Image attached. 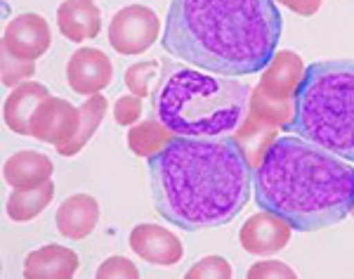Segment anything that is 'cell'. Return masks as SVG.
<instances>
[{
	"label": "cell",
	"mask_w": 354,
	"mask_h": 279,
	"mask_svg": "<svg viewBox=\"0 0 354 279\" xmlns=\"http://www.w3.org/2000/svg\"><path fill=\"white\" fill-rule=\"evenodd\" d=\"M153 208L187 232L232 223L253 192V166L236 138L175 135L149 156Z\"/></svg>",
	"instance_id": "cell-1"
},
{
	"label": "cell",
	"mask_w": 354,
	"mask_h": 279,
	"mask_svg": "<svg viewBox=\"0 0 354 279\" xmlns=\"http://www.w3.org/2000/svg\"><path fill=\"white\" fill-rule=\"evenodd\" d=\"M277 0H170L161 45L170 57L218 76H253L277 55Z\"/></svg>",
	"instance_id": "cell-2"
},
{
	"label": "cell",
	"mask_w": 354,
	"mask_h": 279,
	"mask_svg": "<svg viewBox=\"0 0 354 279\" xmlns=\"http://www.w3.org/2000/svg\"><path fill=\"white\" fill-rule=\"evenodd\" d=\"M255 201L298 232L345 220L354 208V166L312 142L277 138L253 170Z\"/></svg>",
	"instance_id": "cell-3"
},
{
	"label": "cell",
	"mask_w": 354,
	"mask_h": 279,
	"mask_svg": "<svg viewBox=\"0 0 354 279\" xmlns=\"http://www.w3.org/2000/svg\"><path fill=\"white\" fill-rule=\"evenodd\" d=\"M248 85L189 66H170L151 95L153 116L180 138H220L245 118Z\"/></svg>",
	"instance_id": "cell-4"
},
{
	"label": "cell",
	"mask_w": 354,
	"mask_h": 279,
	"mask_svg": "<svg viewBox=\"0 0 354 279\" xmlns=\"http://www.w3.org/2000/svg\"><path fill=\"white\" fill-rule=\"evenodd\" d=\"M283 130L354 163V60L305 66Z\"/></svg>",
	"instance_id": "cell-5"
},
{
	"label": "cell",
	"mask_w": 354,
	"mask_h": 279,
	"mask_svg": "<svg viewBox=\"0 0 354 279\" xmlns=\"http://www.w3.org/2000/svg\"><path fill=\"white\" fill-rule=\"evenodd\" d=\"M161 19L147 5H125L109 21V43L118 55H142L156 43Z\"/></svg>",
	"instance_id": "cell-6"
},
{
	"label": "cell",
	"mask_w": 354,
	"mask_h": 279,
	"mask_svg": "<svg viewBox=\"0 0 354 279\" xmlns=\"http://www.w3.org/2000/svg\"><path fill=\"white\" fill-rule=\"evenodd\" d=\"M81 126V109L62 98H45L31 116V138L55 145L57 150L71 142Z\"/></svg>",
	"instance_id": "cell-7"
},
{
	"label": "cell",
	"mask_w": 354,
	"mask_h": 279,
	"mask_svg": "<svg viewBox=\"0 0 354 279\" xmlns=\"http://www.w3.org/2000/svg\"><path fill=\"white\" fill-rule=\"evenodd\" d=\"M50 43H53V33L48 21L36 12L15 17L3 31V50L24 62H36L38 57H43Z\"/></svg>",
	"instance_id": "cell-8"
},
{
	"label": "cell",
	"mask_w": 354,
	"mask_h": 279,
	"mask_svg": "<svg viewBox=\"0 0 354 279\" xmlns=\"http://www.w3.org/2000/svg\"><path fill=\"white\" fill-rule=\"evenodd\" d=\"M113 81V66L102 50L81 48L71 55L66 64V83L76 95H97Z\"/></svg>",
	"instance_id": "cell-9"
},
{
	"label": "cell",
	"mask_w": 354,
	"mask_h": 279,
	"mask_svg": "<svg viewBox=\"0 0 354 279\" xmlns=\"http://www.w3.org/2000/svg\"><path fill=\"white\" fill-rule=\"evenodd\" d=\"M290 230L293 227L283 218L270 213V210H260L243 223L241 232H239V242H241L245 253L270 255L288 246Z\"/></svg>",
	"instance_id": "cell-10"
},
{
	"label": "cell",
	"mask_w": 354,
	"mask_h": 279,
	"mask_svg": "<svg viewBox=\"0 0 354 279\" xmlns=\"http://www.w3.org/2000/svg\"><path fill=\"white\" fill-rule=\"evenodd\" d=\"M130 249L140 255L142 260L151 265H177L185 255V249H182L180 237L173 235L170 230L151 223H142L133 227L128 237Z\"/></svg>",
	"instance_id": "cell-11"
},
{
	"label": "cell",
	"mask_w": 354,
	"mask_h": 279,
	"mask_svg": "<svg viewBox=\"0 0 354 279\" xmlns=\"http://www.w3.org/2000/svg\"><path fill=\"white\" fill-rule=\"evenodd\" d=\"M302 73H305L302 57L295 55L293 50H279L270 64L265 66L260 83L255 88L274 102H293Z\"/></svg>",
	"instance_id": "cell-12"
},
{
	"label": "cell",
	"mask_w": 354,
	"mask_h": 279,
	"mask_svg": "<svg viewBox=\"0 0 354 279\" xmlns=\"http://www.w3.org/2000/svg\"><path fill=\"white\" fill-rule=\"evenodd\" d=\"M57 26L71 43L93 41L102 31V12L93 0H64L57 8Z\"/></svg>",
	"instance_id": "cell-13"
},
{
	"label": "cell",
	"mask_w": 354,
	"mask_h": 279,
	"mask_svg": "<svg viewBox=\"0 0 354 279\" xmlns=\"http://www.w3.org/2000/svg\"><path fill=\"white\" fill-rule=\"evenodd\" d=\"M53 159L41 152L21 150L12 154L3 166V178L12 190H33L53 180Z\"/></svg>",
	"instance_id": "cell-14"
},
{
	"label": "cell",
	"mask_w": 354,
	"mask_h": 279,
	"mask_svg": "<svg viewBox=\"0 0 354 279\" xmlns=\"http://www.w3.org/2000/svg\"><path fill=\"white\" fill-rule=\"evenodd\" d=\"M100 220V204L90 195H71L59 204L55 215V225L62 237L85 239L93 235Z\"/></svg>",
	"instance_id": "cell-15"
},
{
	"label": "cell",
	"mask_w": 354,
	"mask_h": 279,
	"mask_svg": "<svg viewBox=\"0 0 354 279\" xmlns=\"http://www.w3.org/2000/svg\"><path fill=\"white\" fill-rule=\"evenodd\" d=\"M45 98H50L48 88L36 81H24L12 88L3 107L5 126L17 135H31V116Z\"/></svg>",
	"instance_id": "cell-16"
},
{
	"label": "cell",
	"mask_w": 354,
	"mask_h": 279,
	"mask_svg": "<svg viewBox=\"0 0 354 279\" xmlns=\"http://www.w3.org/2000/svg\"><path fill=\"white\" fill-rule=\"evenodd\" d=\"M78 270V255L68 246L48 244L31 251L24 260L26 279H68Z\"/></svg>",
	"instance_id": "cell-17"
},
{
	"label": "cell",
	"mask_w": 354,
	"mask_h": 279,
	"mask_svg": "<svg viewBox=\"0 0 354 279\" xmlns=\"http://www.w3.org/2000/svg\"><path fill=\"white\" fill-rule=\"evenodd\" d=\"M277 130L279 128L274 126V123L265 121V118L255 116V114H250V111L245 114L241 130L236 133V140H239V145H241L245 159H248L250 166H253V170L260 166L265 152L270 150V145L277 140Z\"/></svg>",
	"instance_id": "cell-18"
},
{
	"label": "cell",
	"mask_w": 354,
	"mask_h": 279,
	"mask_svg": "<svg viewBox=\"0 0 354 279\" xmlns=\"http://www.w3.org/2000/svg\"><path fill=\"white\" fill-rule=\"evenodd\" d=\"M55 197V182H45L41 187H33V190H15L8 197V210L10 220L15 223H28V220L38 218L45 208L50 206Z\"/></svg>",
	"instance_id": "cell-19"
},
{
	"label": "cell",
	"mask_w": 354,
	"mask_h": 279,
	"mask_svg": "<svg viewBox=\"0 0 354 279\" xmlns=\"http://www.w3.org/2000/svg\"><path fill=\"white\" fill-rule=\"evenodd\" d=\"M81 126H78V133L73 135L71 142H66L64 147H59L62 156H76L78 152L83 150L85 145H88V140L93 138L97 133V128H100V123L104 121V114H106V98L104 95H90L88 100L83 102L81 107Z\"/></svg>",
	"instance_id": "cell-20"
},
{
	"label": "cell",
	"mask_w": 354,
	"mask_h": 279,
	"mask_svg": "<svg viewBox=\"0 0 354 279\" xmlns=\"http://www.w3.org/2000/svg\"><path fill=\"white\" fill-rule=\"evenodd\" d=\"M173 138H175V133H170L156 116H151V118H147V121H140L130 128L128 147L133 150V154H137V156L149 159L153 154L161 152Z\"/></svg>",
	"instance_id": "cell-21"
},
{
	"label": "cell",
	"mask_w": 354,
	"mask_h": 279,
	"mask_svg": "<svg viewBox=\"0 0 354 279\" xmlns=\"http://www.w3.org/2000/svg\"><path fill=\"white\" fill-rule=\"evenodd\" d=\"M161 64L156 60L149 62H137V64L128 66L125 69V88L130 90L137 98H147V95H153V90L161 83Z\"/></svg>",
	"instance_id": "cell-22"
},
{
	"label": "cell",
	"mask_w": 354,
	"mask_h": 279,
	"mask_svg": "<svg viewBox=\"0 0 354 279\" xmlns=\"http://www.w3.org/2000/svg\"><path fill=\"white\" fill-rule=\"evenodd\" d=\"M0 69H3V85H8V88H17V85L24 83L28 76L36 73V62L17 60V57H12L10 53H5L3 50Z\"/></svg>",
	"instance_id": "cell-23"
},
{
	"label": "cell",
	"mask_w": 354,
	"mask_h": 279,
	"mask_svg": "<svg viewBox=\"0 0 354 279\" xmlns=\"http://www.w3.org/2000/svg\"><path fill=\"white\" fill-rule=\"evenodd\" d=\"M230 279L232 265L220 255H205V258L196 260L189 270H187V279Z\"/></svg>",
	"instance_id": "cell-24"
},
{
	"label": "cell",
	"mask_w": 354,
	"mask_h": 279,
	"mask_svg": "<svg viewBox=\"0 0 354 279\" xmlns=\"http://www.w3.org/2000/svg\"><path fill=\"white\" fill-rule=\"evenodd\" d=\"M113 118H116V123L123 128L135 126L142 118V98H137L133 93L118 98L116 105H113Z\"/></svg>",
	"instance_id": "cell-25"
},
{
	"label": "cell",
	"mask_w": 354,
	"mask_h": 279,
	"mask_svg": "<svg viewBox=\"0 0 354 279\" xmlns=\"http://www.w3.org/2000/svg\"><path fill=\"white\" fill-rule=\"evenodd\" d=\"M97 277L100 279H137L140 277V272H137L135 263H130L128 258H121V255H111V258H106L104 263L97 267Z\"/></svg>",
	"instance_id": "cell-26"
},
{
	"label": "cell",
	"mask_w": 354,
	"mask_h": 279,
	"mask_svg": "<svg viewBox=\"0 0 354 279\" xmlns=\"http://www.w3.org/2000/svg\"><path fill=\"white\" fill-rule=\"evenodd\" d=\"M248 277L250 279H293L295 272L290 270L286 263H281V260H262V263H255L253 267L248 270Z\"/></svg>",
	"instance_id": "cell-27"
},
{
	"label": "cell",
	"mask_w": 354,
	"mask_h": 279,
	"mask_svg": "<svg viewBox=\"0 0 354 279\" xmlns=\"http://www.w3.org/2000/svg\"><path fill=\"white\" fill-rule=\"evenodd\" d=\"M279 5H283V8H288L290 12L300 17H312L319 12L322 0H279Z\"/></svg>",
	"instance_id": "cell-28"
},
{
	"label": "cell",
	"mask_w": 354,
	"mask_h": 279,
	"mask_svg": "<svg viewBox=\"0 0 354 279\" xmlns=\"http://www.w3.org/2000/svg\"><path fill=\"white\" fill-rule=\"evenodd\" d=\"M350 215H354V208H352V213H350Z\"/></svg>",
	"instance_id": "cell-29"
}]
</instances>
